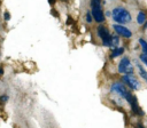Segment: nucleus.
I'll return each instance as SVG.
<instances>
[{"label": "nucleus", "instance_id": "6e6552de", "mask_svg": "<svg viewBox=\"0 0 147 128\" xmlns=\"http://www.w3.org/2000/svg\"><path fill=\"white\" fill-rule=\"evenodd\" d=\"M134 63H136V67H137V70H138L139 75L141 77V79H142L144 81L147 82V71L145 70V67L142 66V64H141L139 61H134Z\"/></svg>", "mask_w": 147, "mask_h": 128}, {"label": "nucleus", "instance_id": "2eb2a0df", "mask_svg": "<svg viewBox=\"0 0 147 128\" xmlns=\"http://www.w3.org/2000/svg\"><path fill=\"white\" fill-rule=\"evenodd\" d=\"M3 18H5V21H9V19H10V14H9L8 11H5V14H3Z\"/></svg>", "mask_w": 147, "mask_h": 128}, {"label": "nucleus", "instance_id": "f3484780", "mask_svg": "<svg viewBox=\"0 0 147 128\" xmlns=\"http://www.w3.org/2000/svg\"><path fill=\"white\" fill-rule=\"evenodd\" d=\"M48 2H49V3H52V5H53V3H54V2H55V0H48Z\"/></svg>", "mask_w": 147, "mask_h": 128}, {"label": "nucleus", "instance_id": "9d476101", "mask_svg": "<svg viewBox=\"0 0 147 128\" xmlns=\"http://www.w3.org/2000/svg\"><path fill=\"white\" fill-rule=\"evenodd\" d=\"M146 22H147V15H146V13L142 11V10L139 11L138 15H137V23L139 25H144Z\"/></svg>", "mask_w": 147, "mask_h": 128}, {"label": "nucleus", "instance_id": "1a4fd4ad", "mask_svg": "<svg viewBox=\"0 0 147 128\" xmlns=\"http://www.w3.org/2000/svg\"><path fill=\"white\" fill-rule=\"evenodd\" d=\"M124 51H125V48L124 47H116V48L113 49V51L110 54V58H116V57L123 55Z\"/></svg>", "mask_w": 147, "mask_h": 128}, {"label": "nucleus", "instance_id": "f03ea898", "mask_svg": "<svg viewBox=\"0 0 147 128\" xmlns=\"http://www.w3.org/2000/svg\"><path fill=\"white\" fill-rule=\"evenodd\" d=\"M111 18L116 24H121V25H125L132 21L130 11L124 7H115L111 11Z\"/></svg>", "mask_w": 147, "mask_h": 128}, {"label": "nucleus", "instance_id": "ddd939ff", "mask_svg": "<svg viewBox=\"0 0 147 128\" xmlns=\"http://www.w3.org/2000/svg\"><path fill=\"white\" fill-rule=\"evenodd\" d=\"M139 61H140L142 64H145V65L147 66V54L141 53V54H140V56H139Z\"/></svg>", "mask_w": 147, "mask_h": 128}, {"label": "nucleus", "instance_id": "20e7f679", "mask_svg": "<svg viewBox=\"0 0 147 128\" xmlns=\"http://www.w3.org/2000/svg\"><path fill=\"white\" fill-rule=\"evenodd\" d=\"M118 72H119L122 75H125V74H133V73H134V66H133L131 59H130L127 56L122 57V59L119 61V63H118Z\"/></svg>", "mask_w": 147, "mask_h": 128}, {"label": "nucleus", "instance_id": "dca6fc26", "mask_svg": "<svg viewBox=\"0 0 147 128\" xmlns=\"http://www.w3.org/2000/svg\"><path fill=\"white\" fill-rule=\"evenodd\" d=\"M7 99H8V96L7 95H2L1 97H0V101L3 103V102H7Z\"/></svg>", "mask_w": 147, "mask_h": 128}, {"label": "nucleus", "instance_id": "9b49d317", "mask_svg": "<svg viewBox=\"0 0 147 128\" xmlns=\"http://www.w3.org/2000/svg\"><path fill=\"white\" fill-rule=\"evenodd\" d=\"M119 37L118 35H115V34H111V40H110V48H116V47H119Z\"/></svg>", "mask_w": 147, "mask_h": 128}, {"label": "nucleus", "instance_id": "6ab92c4d", "mask_svg": "<svg viewBox=\"0 0 147 128\" xmlns=\"http://www.w3.org/2000/svg\"><path fill=\"white\" fill-rule=\"evenodd\" d=\"M137 127H138V128H145V127H144V126H142V125H138V126H137Z\"/></svg>", "mask_w": 147, "mask_h": 128}, {"label": "nucleus", "instance_id": "4468645a", "mask_svg": "<svg viewBox=\"0 0 147 128\" xmlns=\"http://www.w3.org/2000/svg\"><path fill=\"white\" fill-rule=\"evenodd\" d=\"M85 21H86L87 23H92V22H93V16H92L91 11H87V13L85 14Z\"/></svg>", "mask_w": 147, "mask_h": 128}, {"label": "nucleus", "instance_id": "a211bd4d", "mask_svg": "<svg viewBox=\"0 0 147 128\" xmlns=\"http://www.w3.org/2000/svg\"><path fill=\"white\" fill-rule=\"evenodd\" d=\"M2 73H3V70H2V67H0V75H2Z\"/></svg>", "mask_w": 147, "mask_h": 128}, {"label": "nucleus", "instance_id": "39448f33", "mask_svg": "<svg viewBox=\"0 0 147 128\" xmlns=\"http://www.w3.org/2000/svg\"><path fill=\"white\" fill-rule=\"evenodd\" d=\"M96 34L99 37V39L101 40V43L103 47H109L110 48V40H111V34L109 32V30L103 26L100 25L96 27Z\"/></svg>", "mask_w": 147, "mask_h": 128}, {"label": "nucleus", "instance_id": "423d86ee", "mask_svg": "<svg viewBox=\"0 0 147 128\" xmlns=\"http://www.w3.org/2000/svg\"><path fill=\"white\" fill-rule=\"evenodd\" d=\"M122 82L131 90L140 89V81L134 74H125L122 75Z\"/></svg>", "mask_w": 147, "mask_h": 128}, {"label": "nucleus", "instance_id": "aec40b11", "mask_svg": "<svg viewBox=\"0 0 147 128\" xmlns=\"http://www.w3.org/2000/svg\"><path fill=\"white\" fill-rule=\"evenodd\" d=\"M144 26H145V27H144V29H145V30H146V29H147V22H146V23H145V24H144Z\"/></svg>", "mask_w": 147, "mask_h": 128}, {"label": "nucleus", "instance_id": "0eeeda50", "mask_svg": "<svg viewBox=\"0 0 147 128\" xmlns=\"http://www.w3.org/2000/svg\"><path fill=\"white\" fill-rule=\"evenodd\" d=\"M113 30L116 32L117 35H121L125 39H130L132 37V32L129 27H126L125 25H121V24H113Z\"/></svg>", "mask_w": 147, "mask_h": 128}, {"label": "nucleus", "instance_id": "f257e3e1", "mask_svg": "<svg viewBox=\"0 0 147 128\" xmlns=\"http://www.w3.org/2000/svg\"><path fill=\"white\" fill-rule=\"evenodd\" d=\"M110 93L119 96L121 99L125 101L129 106L131 107V111L137 115H144V111L140 109L137 97L130 91V89L122 82V81H115L110 86Z\"/></svg>", "mask_w": 147, "mask_h": 128}, {"label": "nucleus", "instance_id": "7ed1b4c3", "mask_svg": "<svg viewBox=\"0 0 147 128\" xmlns=\"http://www.w3.org/2000/svg\"><path fill=\"white\" fill-rule=\"evenodd\" d=\"M91 14L96 23H103L106 21L105 13L101 7V0H91Z\"/></svg>", "mask_w": 147, "mask_h": 128}, {"label": "nucleus", "instance_id": "f8f14e48", "mask_svg": "<svg viewBox=\"0 0 147 128\" xmlns=\"http://www.w3.org/2000/svg\"><path fill=\"white\" fill-rule=\"evenodd\" d=\"M138 42H139V45H140V48H141L142 53L147 54V41H146L145 39H142V38H139Z\"/></svg>", "mask_w": 147, "mask_h": 128}]
</instances>
